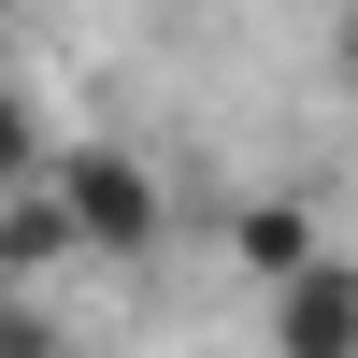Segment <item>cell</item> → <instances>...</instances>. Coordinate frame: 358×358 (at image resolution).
Listing matches in <instances>:
<instances>
[{
  "label": "cell",
  "instance_id": "obj_7",
  "mask_svg": "<svg viewBox=\"0 0 358 358\" xmlns=\"http://www.w3.org/2000/svg\"><path fill=\"white\" fill-rule=\"evenodd\" d=\"M344 101H358V43H344Z\"/></svg>",
  "mask_w": 358,
  "mask_h": 358
},
{
  "label": "cell",
  "instance_id": "obj_5",
  "mask_svg": "<svg viewBox=\"0 0 358 358\" xmlns=\"http://www.w3.org/2000/svg\"><path fill=\"white\" fill-rule=\"evenodd\" d=\"M29 172H43V115H29V86L0 72V201H15Z\"/></svg>",
  "mask_w": 358,
  "mask_h": 358
},
{
  "label": "cell",
  "instance_id": "obj_1",
  "mask_svg": "<svg viewBox=\"0 0 358 358\" xmlns=\"http://www.w3.org/2000/svg\"><path fill=\"white\" fill-rule=\"evenodd\" d=\"M43 201H57V229H72V258H143L158 215H172L129 143H43Z\"/></svg>",
  "mask_w": 358,
  "mask_h": 358
},
{
  "label": "cell",
  "instance_id": "obj_4",
  "mask_svg": "<svg viewBox=\"0 0 358 358\" xmlns=\"http://www.w3.org/2000/svg\"><path fill=\"white\" fill-rule=\"evenodd\" d=\"M229 258H244L258 287H287L301 258H330L315 244V201H244V215H229Z\"/></svg>",
  "mask_w": 358,
  "mask_h": 358
},
{
  "label": "cell",
  "instance_id": "obj_3",
  "mask_svg": "<svg viewBox=\"0 0 358 358\" xmlns=\"http://www.w3.org/2000/svg\"><path fill=\"white\" fill-rule=\"evenodd\" d=\"M57 273H72V229H57V201H43V172H29V187L0 201V287H15V301H43Z\"/></svg>",
  "mask_w": 358,
  "mask_h": 358
},
{
  "label": "cell",
  "instance_id": "obj_2",
  "mask_svg": "<svg viewBox=\"0 0 358 358\" xmlns=\"http://www.w3.org/2000/svg\"><path fill=\"white\" fill-rule=\"evenodd\" d=\"M273 358H358V258H301L273 287Z\"/></svg>",
  "mask_w": 358,
  "mask_h": 358
},
{
  "label": "cell",
  "instance_id": "obj_6",
  "mask_svg": "<svg viewBox=\"0 0 358 358\" xmlns=\"http://www.w3.org/2000/svg\"><path fill=\"white\" fill-rule=\"evenodd\" d=\"M0 358H72V330H57L43 301H15V287H0Z\"/></svg>",
  "mask_w": 358,
  "mask_h": 358
}]
</instances>
